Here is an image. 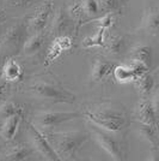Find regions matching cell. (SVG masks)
Wrapping results in <instances>:
<instances>
[{
	"label": "cell",
	"instance_id": "1",
	"mask_svg": "<svg viewBox=\"0 0 159 161\" xmlns=\"http://www.w3.org/2000/svg\"><path fill=\"white\" fill-rule=\"evenodd\" d=\"M83 117L87 123H92L115 134L123 131L129 125L128 113L122 107H115L111 103L87 107L84 109Z\"/></svg>",
	"mask_w": 159,
	"mask_h": 161
},
{
	"label": "cell",
	"instance_id": "5",
	"mask_svg": "<svg viewBox=\"0 0 159 161\" xmlns=\"http://www.w3.org/2000/svg\"><path fill=\"white\" fill-rule=\"evenodd\" d=\"M69 14L77 24L75 29H78L81 24L97 19L105 12L102 0H80L69 8Z\"/></svg>",
	"mask_w": 159,
	"mask_h": 161
},
{
	"label": "cell",
	"instance_id": "19",
	"mask_svg": "<svg viewBox=\"0 0 159 161\" xmlns=\"http://www.w3.org/2000/svg\"><path fill=\"white\" fill-rule=\"evenodd\" d=\"M131 57H132V60L141 61L150 67L152 64V48L147 45H139L133 48Z\"/></svg>",
	"mask_w": 159,
	"mask_h": 161
},
{
	"label": "cell",
	"instance_id": "12",
	"mask_svg": "<svg viewBox=\"0 0 159 161\" xmlns=\"http://www.w3.org/2000/svg\"><path fill=\"white\" fill-rule=\"evenodd\" d=\"M22 115L23 114H16V115H12V117L5 119L3 126H1V130H0V136L4 141L10 142L16 137V134L19 129L20 121H22Z\"/></svg>",
	"mask_w": 159,
	"mask_h": 161
},
{
	"label": "cell",
	"instance_id": "28",
	"mask_svg": "<svg viewBox=\"0 0 159 161\" xmlns=\"http://www.w3.org/2000/svg\"><path fill=\"white\" fill-rule=\"evenodd\" d=\"M54 42H56L62 51H69L72 48V39L68 35H59L55 37Z\"/></svg>",
	"mask_w": 159,
	"mask_h": 161
},
{
	"label": "cell",
	"instance_id": "27",
	"mask_svg": "<svg viewBox=\"0 0 159 161\" xmlns=\"http://www.w3.org/2000/svg\"><path fill=\"white\" fill-rule=\"evenodd\" d=\"M64 51L60 48V46L56 43V42H53L52 43V46L49 47L48 49V53L46 55V61H44V65L46 66H49V65H52L54 61L56 60L58 58H59L61 53H62Z\"/></svg>",
	"mask_w": 159,
	"mask_h": 161
},
{
	"label": "cell",
	"instance_id": "8",
	"mask_svg": "<svg viewBox=\"0 0 159 161\" xmlns=\"http://www.w3.org/2000/svg\"><path fill=\"white\" fill-rule=\"evenodd\" d=\"M83 117L81 112H55V111H42L35 115L36 125L40 129H52L66 121L74 120Z\"/></svg>",
	"mask_w": 159,
	"mask_h": 161
},
{
	"label": "cell",
	"instance_id": "20",
	"mask_svg": "<svg viewBox=\"0 0 159 161\" xmlns=\"http://www.w3.org/2000/svg\"><path fill=\"white\" fill-rule=\"evenodd\" d=\"M135 84L139 89L140 94L142 96H147L152 93L153 87H154V80H153V76L150 75L148 72L142 76L138 77L135 80Z\"/></svg>",
	"mask_w": 159,
	"mask_h": 161
},
{
	"label": "cell",
	"instance_id": "31",
	"mask_svg": "<svg viewBox=\"0 0 159 161\" xmlns=\"http://www.w3.org/2000/svg\"><path fill=\"white\" fill-rule=\"evenodd\" d=\"M151 101H152V105H153V107H154V111H156L157 114L159 115V89H157V90L153 93Z\"/></svg>",
	"mask_w": 159,
	"mask_h": 161
},
{
	"label": "cell",
	"instance_id": "25",
	"mask_svg": "<svg viewBox=\"0 0 159 161\" xmlns=\"http://www.w3.org/2000/svg\"><path fill=\"white\" fill-rule=\"evenodd\" d=\"M117 16L119 14L116 12H106L103 16H100V18L95 19L93 22H96V24L98 25V28H104L105 30H109L110 28L114 27L115 22L117 20Z\"/></svg>",
	"mask_w": 159,
	"mask_h": 161
},
{
	"label": "cell",
	"instance_id": "7",
	"mask_svg": "<svg viewBox=\"0 0 159 161\" xmlns=\"http://www.w3.org/2000/svg\"><path fill=\"white\" fill-rule=\"evenodd\" d=\"M27 129L29 136L31 138V142H33V148L38 152V154L41 156H43V159L50 161L60 160L59 155L53 148L48 136L43 134L36 124H33L29 121V123H27Z\"/></svg>",
	"mask_w": 159,
	"mask_h": 161
},
{
	"label": "cell",
	"instance_id": "15",
	"mask_svg": "<svg viewBox=\"0 0 159 161\" xmlns=\"http://www.w3.org/2000/svg\"><path fill=\"white\" fill-rule=\"evenodd\" d=\"M44 43V36L42 33H35L33 36L25 40L23 45V51L25 55H33L40 52Z\"/></svg>",
	"mask_w": 159,
	"mask_h": 161
},
{
	"label": "cell",
	"instance_id": "18",
	"mask_svg": "<svg viewBox=\"0 0 159 161\" xmlns=\"http://www.w3.org/2000/svg\"><path fill=\"white\" fill-rule=\"evenodd\" d=\"M113 76L115 80L119 83H131V82H135L136 80V75L134 74L133 69L131 66H126V65L114 66Z\"/></svg>",
	"mask_w": 159,
	"mask_h": 161
},
{
	"label": "cell",
	"instance_id": "29",
	"mask_svg": "<svg viewBox=\"0 0 159 161\" xmlns=\"http://www.w3.org/2000/svg\"><path fill=\"white\" fill-rule=\"evenodd\" d=\"M129 66L133 69V71H134V74L136 75V78L140 77V76H142V75H145L148 72V70H150V67L145 65L144 63H141V61H138V60H132V64L129 65Z\"/></svg>",
	"mask_w": 159,
	"mask_h": 161
},
{
	"label": "cell",
	"instance_id": "26",
	"mask_svg": "<svg viewBox=\"0 0 159 161\" xmlns=\"http://www.w3.org/2000/svg\"><path fill=\"white\" fill-rule=\"evenodd\" d=\"M127 0H102V5L104 12H116L121 14L122 10L126 6Z\"/></svg>",
	"mask_w": 159,
	"mask_h": 161
},
{
	"label": "cell",
	"instance_id": "2",
	"mask_svg": "<svg viewBox=\"0 0 159 161\" xmlns=\"http://www.w3.org/2000/svg\"><path fill=\"white\" fill-rule=\"evenodd\" d=\"M48 138L60 160H73L83 146L89 141L90 135L84 131H67L49 134Z\"/></svg>",
	"mask_w": 159,
	"mask_h": 161
},
{
	"label": "cell",
	"instance_id": "30",
	"mask_svg": "<svg viewBox=\"0 0 159 161\" xmlns=\"http://www.w3.org/2000/svg\"><path fill=\"white\" fill-rule=\"evenodd\" d=\"M31 1L33 0H6V4L12 7H22L29 5Z\"/></svg>",
	"mask_w": 159,
	"mask_h": 161
},
{
	"label": "cell",
	"instance_id": "9",
	"mask_svg": "<svg viewBox=\"0 0 159 161\" xmlns=\"http://www.w3.org/2000/svg\"><path fill=\"white\" fill-rule=\"evenodd\" d=\"M53 10L54 4L52 1H47V3L41 4L40 6L36 8L35 14H33V17L30 19L31 30L35 31V33H42L46 29Z\"/></svg>",
	"mask_w": 159,
	"mask_h": 161
},
{
	"label": "cell",
	"instance_id": "11",
	"mask_svg": "<svg viewBox=\"0 0 159 161\" xmlns=\"http://www.w3.org/2000/svg\"><path fill=\"white\" fill-rule=\"evenodd\" d=\"M23 76L24 70L19 63L14 60L13 58H7L3 66L1 78L7 83H16L23 80Z\"/></svg>",
	"mask_w": 159,
	"mask_h": 161
},
{
	"label": "cell",
	"instance_id": "10",
	"mask_svg": "<svg viewBox=\"0 0 159 161\" xmlns=\"http://www.w3.org/2000/svg\"><path fill=\"white\" fill-rule=\"evenodd\" d=\"M134 117H135V119L139 121L140 124H146V125L156 126L158 114L154 111L152 101L150 100V99L144 97V99H141L139 101L138 106L135 108Z\"/></svg>",
	"mask_w": 159,
	"mask_h": 161
},
{
	"label": "cell",
	"instance_id": "23",
	"mask_svg": "<svg viewBox=\"0 0 159 161\" xmlns=\"http://www.w3.org/2000/svg\"><path fill=\"white\" fill-rule=\"evenodd\" d=\"M140 134L145 138L146 141L151 144L153 150H157V146H158V137L156 134L154 126L152 125H146V124H141L140 128Z\"/></svg>",
	"mask_w": 159,
	"mask_h": 161
},
{
	"label": "cell",
	"instance_id": "24",
	"mask_svg": "<svg viewBox=\"0 0 159 161\" xmlns=\"http://www.w3.org/2000/svg\"><path fill=\"white\" fill-rule=\"evenodd\" d=\"M125 46H126V41H125V37L123 36H114L113 39H110V41H108L105 47L108 48V51L111 54H121L122 51L125 49Z\"/></svg>",
	"mask_w": 159,
	"mask_h": 161
},
{
	"label": "cell",
	"instance_id": "14",
	"mask_svg": "<svg viewBox=\"0 0 159 161\" xmlns=\"http://www.w3.org/2000/svg\"><path fill=\"white\" fill-rule=\"evenodd\" d=\"M142 25L147 33L159 35V8L148 10L144 16Z\"/></svg>",
	"mask_w": 159,
	"mask_h": 161
},
{
	"label": "cell",
	"instance_id": "16",
	"mask_svg": "<svg viewBox=\"0 0 159 161\" xmlns=\"http://www.w3.org/2000/svg\"><path fill=\"white\" fill-rule=\"evenodd\" d=\"M30 155H31V150L25 146L19 144V146H14V147L10 148L0 159L8 161H23L29 159Z\"/></svg>",
	"mask_w": 159,
	"mask_h": 161
},
{
	"label": "cell",
	"instance_id": "3",
	"mask_svg": "<svg viewBox=\"0 0 159 161\" xmlns=\"http://www.w3.org/2000/svg\"><path fill=\"white\" fill-rule=\"evenodd\" d=\"M91 129V134L100 147L105 150L108 155L113 160H125L126 159V149L122 142L115 136V132L102 129L92 123H87Z\"/></svg>",
	"mask_w": 159,
	"mask_h": 161
},
{
	"label": "cell",
	"instance_id": "4",
	"mask_svg": "<svg viewBox=\"0 0 159 161\" xmlns=\"http://www.w3.org/2000/svg\"><path fill=\"white\" fill-rule=\"evenodd\" d=\"M30 90L43 100L52 101L54 103H73L75 95L59 84L38 80L30 87Z\"/></svg>",
	"mask_w": 159,
	"mask_h": 161
},
{
	"label": "cell",
	"instance_id": "32",
	"mask_svg": "<svg viewBox=\"0 0 159 161\" xmlns=\"http://www.w3.org/2000/svg\"><path fill=\"white\" fill-rule=\"evenodd\" d=\"M5 19H6V14L3 10H0V24H3L5 22Z\"/></svg>",
	"mask_w": 159,
	"mask_h": 161
},
{
	"label": "cell",
	"instance_id": "21",
	"mask_svg": "<svg viewBox=\"0 0 159 161\" xmlns=\"http://www.w3.org/2000/svg\"><path fill=\"white\" fill-rule=\"evenodd\" d=\"M104 28H98L96 35L89 36L83 41V47L84 48H92V47H105V39H104V34H105Z\"/></svg>",
	"mask_w": 159,
	"mask_h": 161
},
{
	"label": "cell",
	"instance_id": "17",
	"mask_svg": "<svg viewBox=\"0 0 159 161\" xmlns=\"http://www.w3.org/2000/svg\"><path fill=\"white\" fill-rule=\"evenodd\" d=\"M71 25V19L64 11L60 10L58 14H55L53 25H52V33L55 34L56 36L59 35H66V31L69 30Z\"/></svg>",
	"mask_w": 159,
	"mask_h": 161
},
{
	"label": "cell",
	"instance_id": "13",
	"mask_svg": "<svg viewBox=\"0 0 159 161\" xmlns=\"http://www.w3.org/2000/svg\"><path fill=\"white\" fill-rule=\"evenodd\" d=\"M114 66L115 65H114L111 61L102 59V58L96 59V60L93 61V65H92V74H91L92 80H95V82H100V80H105L106 77L113 72Z\"/></svg>",
	"mask_w": 159,
	"mask_h": 161
},
{
	"label": "cell",
	"instance_id": "6",
	"mask_svg": "<svg viewBox=\"0 0 159 161\" xmlns=\"http://www.w3.org/2000/svg\"><path fill=\"white\" fill-rule=\"evenodd\" d=\"M24 28L22 24L12 25L0 39V54L5 58H12V55L19 52L22 45H24Z\"/></svg>",
	"mask_w": 159,
	"mask_h": 161
},
{
	"label": "cell",
	"instance_id": "22",
	"mask_svg": "<svg viewBox=\"0 0 159 161\" xmlns=\"http://www.w3.org/2000/svg\"><path fill=\"white\" fill-rule=\"evenodd\" d=\"M16 114H23V108L16 105L12 101H7L5 103H3L0 106V118L1 119H7L12 115H16Z\"/></svg>",
	"mask_w": 159,
	"mask_h": 161
}]
</instances>
